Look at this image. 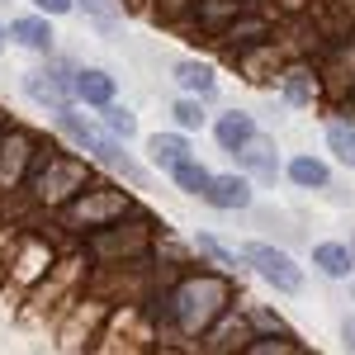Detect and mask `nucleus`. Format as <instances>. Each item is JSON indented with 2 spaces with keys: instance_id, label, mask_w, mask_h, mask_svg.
I'll list each match as a JSON object with an SVG mask.
<instances>
[{
  "instance_id": "obj_1",
  "label": "nucleus",
  "mask_w": 355,
  "mask_h": 355,
  "mask_svg": "<svg viewBox=\"0 0 355 355\" xmlns=\"http://www.w3.org/2000/svg\"><path fill=\"white\" fill-rule=\"evenodd\" d=\"M223 299H227V289H223L214 275L190 279V284H180V289H175V322L194 336V331H204L223 313Z\"/></svg>"
},
{
  "instance_id": "obj_2",
  "label": "nucleus",
  "mask_w": 355,
  "mask_h": 355,
  "mask_svg": "<svg viewBox=\"0 0 355 355\" xmlns=\"http://www.w3.org/2000/svg\"><path fill=\"white\" fill-rule=\"evenodd\" d=\"M242 266H251V270L261 275L270 289H279V294H303V266H294V256L279 251V246L251 242L242 251Z\"/></svg>"
},
{
  "instance_id": "obj_3",
  "label": "nucleus",
  "mask_w": 355,
  "mask_h": 355,
  "mask_svg": "<svg viewBox=\"0 0 355 355\" xmlns=\"http://www.w3.org/2000/svg\"><path fill=\"white\" fill-rule=\"evenodd\" d=\"M85 185H90V171L67 162V157H48V166L33 175V190H38V199H48V204H71Z\"/></svg>"
},
{
  "instance_id": "obj_4",
  "label": "nucleus",
  "mask_w": 355,
  "mask_h": 355,
  "mask_svg": "<svg viewBox=\"0 0 355 355\" xmlns=\"http://www.w3.org/2000/svg\"><path fill=\"white\" fill-rule=\"evenodd\" d=\"M133 204H128V194L119 190H85L71 199V209H67V218L71 227H110L114 218H123Z\"/></svg>"
},
{
  "instance_id": "obj_5",
  "label": "nucleus",
  "mask_w": 355,
  "mask_h": 355,
  "mask_svg": "<svg viewBox=\"0 0 355 355\" xmlns=\"http://www.w3.org/2000/svg\"><path fill=\"white\" fill-rule=\"evenodd\" d=\"M204 204H214V209H223V214L251 209V204H256V194H251V175H242V171H227V175H209Z\"/></svg>"
},
{
  "instance_id": "obj_6",
  "label": "nucleus",
  "mask_w": 355,
  "mask_h": 355,
  "mask_svg": "<svg viewBox=\"0 0 355 355\" xmlns=\"http://www.w3.org/2000/svg\"><path fill=\"white\" fill-rule=\"evenodd\" d=\"M5 38H15L19 48H28V53L38 57H53V24H48V15H19V19H10V28H5Z\"/></svg>"
},
{
  "instance_id": "obj_7",
  "label": "nucleus",
  "mask_w": 355,
  "mask_h": 355,
  "mask_svg": "<svg viewBox=\"0 0 355 355\" xmlns=\"http://www.w3.org/2000/svg\"><path fill=\"white\" fill-rule=\"evenodd\" d=\"M237 157V166H242V175H256L261 185H275V175H279V162H275V142L270 137H251L242 152H232Z\"/></svg>"
},
{
  "instance_id": "obj_8",
  "label": "nucleus",
  "mask_w": 355,
  "mask_h": 355,
  "mask_svg": "<svg viewBox=\"0 0 355 355\" xmlns=\"http://www.w3.org/2000/svg\"><path fill=\"white\" fill-rule=\"evenodd\" d=\"M19 85H24L28 100H33L38 110H48V114H62L67 105H71V90H62L48 71H24V76H19Z\"/></svg>"
},
{
  "instance_id": "obj_9",
  "label": "nucleus",
  "mask_w": 355,
  "mask_h": 355,
  "mask_svg": "<svg viewBox=\"0 0 355 355\" xmlns=\"http://www.w3.org/2000/svg\"><path fill=\"white\" fill-rule=\"evenodd\" d=\"M71 100H85L95 110H105L114 100V76L100 67H76V81H71Z\"/></svg>"
},
{
  "instance_id": "obj_10",
  "label": "nucleus",
  "mask_w": 355,
  "mask_h": 355,
  "mask_svg": "<svg viewBox=\"0 0 355 355\" xmlns=\"http://www.w3.org/2000/svg\"><path fill=\"white\" fill-rule=\"evenodd\" d=\"M171 76H175V85H180L185 95H194V100H209V95L218 90L214 67H209V62H194V57H180V62L171 67Z\"/></svg>"
},
{
  "instance_id": "obj_11",
  "label": "nucleus",
  "mask_w": 355,
  "mask_h": 355,
  "mask_svg": "<svg viewBox=\"0 0 355 355\" xmlns=\"http://www.w3.org/2000/svg\"><path fill=\"white\" fill-rule=\"evenodd\" d=\"M214 137H218L223 152H242L246 142L256 137V119H251L246 110H227L218 123H214Z\"/></svg>"
},
{
  "instance_id": "obj_12",
  "label": "nucleus",
  "mask_w": 355,
  "mask_h": 355,
  "mask_svg": "<svg viewBox=\"0 0 355 355\" xmlns=\"http://www.w3.org/2000/svg\"><path fill=\"white\" fill-rule=\"evenodd\" d=\"M28 162V137L24 133H0V190H10L19 180Z\"/></svg>"
},
{
  "instance_id": "obj_13",
  "label": "nucleus",
  "mask_w": 355,
  "mask_h": 355,
  "mask_svg": "<svg viewBox=\"0 0 355 355\" xmlns=\"http://www.w3.org/2000/svg\"><path fill=\"white\" fill-rule=\"evenodd\" d=\"M313 266L327 275V279H351L355 256H351V246H346V242H318V246H313Z\"/></svg>"
},
{
  "instance_id": "obj_14",
  "label": "nucleus",
  "mask_w": 355,
  "mask_h": 355,
  "mask_svg": "<svg viewBox=\"0 0 355 355\" xmlns=\"http://www.w3.org/2000/svg\"><path fill=\"white\" fill-rule=\"evenodd\" d=\"M53 119H57V128H62V133L71 137V142H76L81 152H90V157H95V152H100V142L110 137V133H100L95 123H85V119H81L76 110H71V105H67L62 114H53Z\"/></svg>"
},
{
  "instance_id": "obj_15",
  "label": "nucleus",
  "mask_w": 355,
  "mask_h": 355,
  "mask_svg": "<svg viewBox=\"0 0 355 355\" xmlns=\"http://www.w3.org/2000/svg\"><path fill=\"white\" fill-rule=\"evenodd\" d=\"M147 152H152V166H162V171L190 162V142H185V133H152L147 137Z\"/></svg>"
},
{
  "instance_id": "obj_16",
  "label": "nucleus",
  "mask_w": 355,
  "mask_h": 355,
  "mask_svg": "<svg viewBox=\"0 0 355 355\" xmlns=\"http://www.w3.org/2000/svg\"><path fill=\"white\" fill-rule=\"evenodd\" d=\"M279 85H284V100L299 105V110H308V105L318 100V76H313L308 67H289V71L279 76Z\"/></svg>"
},
{
  "instance_id": "obj_17",
  "label": "nucleus",
  "mask_w": 355,
  "mask_h": 355,
  "mask_svg": "<svg viewBox=\"0 0 355 355\" xmlns=\"http://www.w3.org/2000/svg\"><path fill=\"white\" fill-rule=\"evenodd\" d=\"M284 171H289V180H294L299 190H327L331 185V171L318 162V157H294Z\"/></svg>"
},
{
  "instance_id": "obj_18",
  "label": "nucleus",
  "mask_w": 355,
  "mask_h": 355,
  "mask_svg": "<svg viewBox=\"0 0 355 355\" xmlns=\"http://www.w3.org/2000/svg\"><path fill=\"white\" fill-rule=\"evenodd\" d=\"M71 5H81L85 15L95 19L100 33H114V28L123 24V0H71Z\"/></svg>"
},
{
  "instance_id": "obj_19",
  "label": "nucleus",
  "mask_w": 355,
  "mask_h": 355,
  "mask_svg": "<svg viewBox=\"0 0 355 355\" xmlns=\"http://www.w3.org/2000/svg\"><path fill=\"white\" fill-rule=\"evenodd\" d=\"M166 175H171V180H175V185H180L185 194H199V199H204V190H209V175H214V171H204V166H199V162L190 157V162L171 166Z\"/></svg>"
},
{
  "instance_id": "obj_20",
  "label": "nucleus",
  "mask_w": 355,
  "mask_h": 355,
  "mask_svg": "<svg viewBox=\"0 0 355 355\" xmlns=\"http://www.w3.org/2000/svg\"><path fill=\"white\" fill-rule=\"evenodd\" d=\"M327 147L336 152V162H346L355 171V128L346 123V119H331L327 123Z\"/></svg>"
},
{
  "instance_id": "obj_21",
  "label": "nucleus",
  "mask_w": 355,
  "mask_h": 355,
  "mask_svg": "<svg viewBox=\"0 0 355 355\" xmlns=\"http://www.w3.org/2000/svg\"><path fill=\"white\" fill-rule=\"evenodd\" d=\"M105 128H110V137H119V142H133L137 137V119H133V110H128V105H105Z\"/></svg>"
},
{
  "instance_id": "obj_22",
  "label": "nucleus",
  "mask_w": 355,
  "mask_h": 355,
  "mask_svg": "<svg viewBox=\"0 0 355 355\" xmlns=\"http://www.w3.org/2000/svg\"><path fill=\"white\" fill-rule=\"evenodd\" d=\"M171 119H175L180 133H194V128H204V105H199L194 95H180V100L171 105Z\"/></svg>"
},
{
  "instance_id": "obj_23",
  "label": "nucleus",
  "mask_w": 355,
  "mask_h": 355,
  "mask_svg": "<svg viewBox=\"0 0 355 355\" xmlns=\"http://www.w3.org/2000/svg\"><path fill=\"white\" fill-rule=\"evenodd\" d=\"M242 10H246V0H209V5H199V24H209V28L223 33V19H227V15L237 19Z\"/></svg>"
},
{
  "instance_id": "obj_24",
  "label": "nucleus",
  "mask_w": 355,
  "mask_h": 355,
  "mask_svg": "<svg viewBox=\"0 0 355 355\" xmlns=\"http://www.w3.org/2000/svg\"><path fill=\"white\" fill-rule=\"evenodd\" d=\"M194 246H199V251H204V256H209L214 266H223V270L242 266V256H237V251H227V246H223L218 237H209V232H199V237H194Z\"/></svg>"
},
{
  "instance_id": "obj_25",
  "label": "nucleus",
  "mask_w": 355,
  "mask_h": 355,
  "mask_svg": "<svg viewBox=\"0 0 355 355\" xmlns=\"http://www.w3.org/2000/svg\"><path fill=\"white\" fill-rule=\"evenodd\" d=\"M242 355H294L289 341H256V346H246Z\"/></svg>"
},
{
  "instance_id": "obj_26",
  "label": "nucleus",
  "mask_w": 355,
  "mask_h": 355,
  "mask_svg": "<svg viewBox=\"0 0 355 355\" xmlns=\"http://www.w3.org/2000/svg\"><path fill=\"white\" fill-rule=\"evenodd\" d=\"M33 5H38V15H71L76 10L71 0H33Z\"/></svg>"
},
{
  "instance_id": "obj_27",
  "label": "nucleus",
  "mask_w": 355,
  "mask_h": 355,
  "mask_svg": "<svg viewBox=\"0 0 355 355\" xmlns=\"http://www.w3.org/2000/svg\"><path fill=\"white\" fill-rule=\"evenodd\" d=\"M341 346L355 355V318H341Z\"/></svg>"
},
{
  "instance_id": "obj_28",
  "label": "nucleus",
  "mask_w": 355,
  "mask_h": 355,
  "mask_svg": "<svg viewBox=\"0 0 355 355\" xmlns=\"http://www.w3.org/2000/svg\"><path fill=\"white\" fill-rule=\"evenodd\" d=\"M351 256H355V227H351Z\"/></svg>"
},
{
  "instance_id": "obj_29",
  "label": "nucleus",
  "mask_w": 355,
  "mask_h": 355,
  "mask_svg": "<svg viewBox=\"0 0 355 355\" xmlns=\"http://www.w3.org/2000/svg\"><path fill=\"white\" fill-rule=\"evenodd\" d=\"M0 48H5V28H0Z\"/></svg>"
},
{
  "instance_id": "obj_30",
  "label": "nucleus",
  "mask_w": 355,
  "mask_h": 355,
  "mask_svg": "<svg viewBox=\"0 0 355 355\" xmlns=\"http://www.w3.org/2000/svg\"><path fill=\"white\" fill-rule=\"evenodd\" d=\"M351 299H355V279H351Z\"/></svg>"
}]
</instances>
